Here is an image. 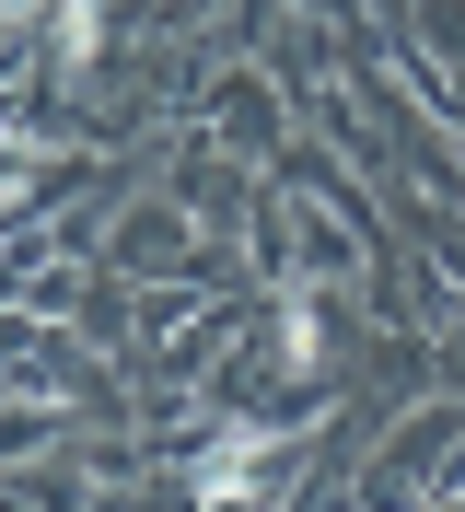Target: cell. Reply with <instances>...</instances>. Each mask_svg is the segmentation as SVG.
<instances>
[{"label":"cell","mask_w":465,"mask_h":512,"mask_svg":"<svg viewBox=\"0 0 465 512\" xmlns=\"http://www.w3.org/2000/svg\"><path fill=\"white\" fill-rule=\"evenodd\" d=\"M268 443H279L268 419H256V431H233V443H210L186 489H198V501H245V478H256V454H268Z\"/></svg>","instance_id":"1"},{"label":"cell","mask_w":465,"mask_h":512,"mask_svg":"<svg viewBox=\"0 0 465 512\" xmlns=\"http://www.w3.org/2000/svg\"><path fill=\"white\" fill-rule=\"evenodd\" d=\"M59 59H70V70L93 59V0H59Z\"/></svg>","instance_id":"2"}]
</instances>
